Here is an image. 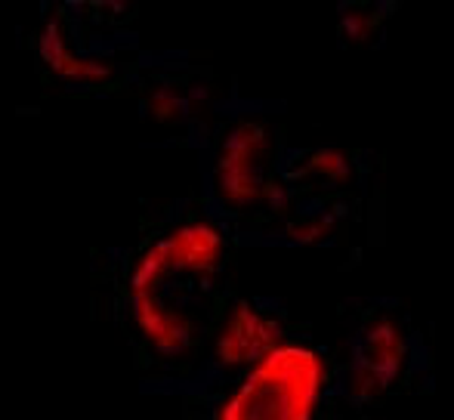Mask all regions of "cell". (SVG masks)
Returning a JSON list of instances; mask_svg holds the SVG:
<instances>
[{
	"mask_svg": "<svg viewBox=\"0 0 454 420\" xmlns=\"http://www.w3.org/2000/svg\"><path fill=\"white\" fill-rule=\"evenodd\" d=\"M278 343H285L278 318L251 300H241L216 334V359L223 365H257Z\"/></svg>",
	"mask_w": 454,
	"mask_h": 420,
	"instance_id": "obj_4",
	"label": "cell"
},
{
	"mask_svg": "<svg viewBox=\"0 0 454 420\" xmlns=\"http://www.w3.org/2000/svg\"><path fill=\"white\" fill-rule=\"evenodd\" d=\"M275 183V136L263 118H241L229 127L216 152V189L235 207L270 198Z\"/></svg>",
	"mask_w": 454,
	"mask_h": 420,
	"instance_id": "obj_3",
	"label": "cell"
},
{
	"mask_svg": "<svg viewBox=\"0 0 454 420\" xmlns=\"http://www.w3.org/2000/svg\"><path fill=\"white\" fill-rule=\"evenodd\" d=\"M325 390V359L306 343H278L247 368L216 420H312Z\"/></svg>",
	"mask_w": 454,
	"mask_h": 420,
	"instance_id": "obj_2",
	"label": "cell"
},
{
	"mask_svg": "<svg viewBox=\"0 0 454 420\" xmlns=\"http://www.w3.org/2000/svg\"><path fill=\"white\" fill-rule=\"evenodd\" d=\"M226 235L214 220H185L158 235L130 276L137 328L164 355H180L216 313Z\"/></svg>",
	"mask_w": 454,
	"mask_h": 420,
	"instance_id": "obj_1",
	"label": "cell"
},
{
	"mask_svg": "<svg viewBox=\"0 0 454 420\" xmlns=\"http://www.w3.org/2000/svg\"><path fill=\"white\" fill-rule=\"evenodd\" d=\"M405 362V337L393 322H374L356 343V377L362 393H380L393 384Z\"/></svg>",
	"mask_w": 454,
	"mask_h": 420,
	"instance_id": "obj_5",
	"label": "cell"
}]
</instances>
